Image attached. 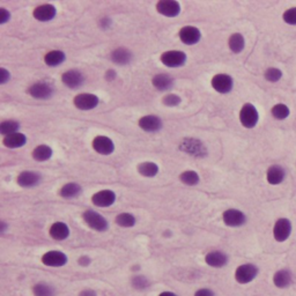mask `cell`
Instances as JSON below:
<instances>
[{
    "label": "cell",
    "instance_id": "obj_1",
    "mask_svg": "<svg viewBox=\"0 0 296 296\" xmlns=\"http://www.w3.org/2000/svg\"><path fill=\"white\" fill-rule=\"evenodd\" d=\"M82 219L86 222L89 228L96 230V232L103 233L106 232L109 228V222L104 216H102L99 213L93 211V209H87L82 214Z\"/></svg>",
    "mask_w": 296,
    "mask_h": 296
},
{
    "label": "cell",
    "instance_id": "obj_2",
    "mask_svg": "<svg viewBox=\"0 0 296 296\" xmlns=\"http://www.w3.org/2000/svg\"><path fill=\"white\" fill-rule=\"evenodd\" d=\"M258 273H259V268L254 264H242L236 268L235 280L240 285H247L257 278Z\"/></svg>",
    "mask_w": 296,
    "mask_h": 296
},
{
    "label": "cell",
    "instance_id": "obj_3",
    "mask_svg": "<svg viewBox=\"0 0 296 296\" xmlns=\"http://www.w3.org/2000/svg\"><path fill=\"white\" fill-rule=\"evenodd\" d=\"M259 120V113H258L256 106L251 103H246L240 111V122L247 129H253Z\"/></svg>",
    "mask_w": 296,
    "mask_h": 296
},
{
    "label": "cell",
    "instance_id": "obj_4",
    "mask_svg": "<svg viewBox=\"0 0 296 296\" xmlns=\"http://www.w3.org/2000/svg\"><path fill=\"white\" fill-rule=\"evenodd\" d=\"M293 226L291 220L287 218L278 219L273 227V237L279 243L286 242L292 235Z\"/></svg>",
    "mask_w": 296,
    "mask_h": 296
},
{
    "label": "cell",
    "instance_id": "obj_5",
    "mask_svg": "<svg viewBox=\"0 0 296 296\" xmlns=\"http://www.w3.org/2000/svg\"><path fill=\"white\" fill-rule=\"evenodd\" d=\"M161 63L167 67H181L187 61V54L180 50H170L161 54Z\"/></svg>",
    "mask_w": 296,
    "mask_h": 296
},
{
    "label": "cell",
    "instance_id": "obj_6",
    "mask_svg": "<svg viewBox=\"0 0 296 296\" xmlns=\"http://www.w3.org/2000/svg\"><path fill=\"white\" fill-rule=\"evenodd\" d=\"M222 221L226 226L236 228V227H241V226L246 225L247 215L244 214L242 211H240V209L229 208V209H227V211L223 212Z\"/></svg>",
    "mask_w": 296,
    "mask_h": 296
},
{
    "label": "cell",
    "instance_id": "obj_7",
    "mask_svg": "<svg viewBox=\"0 0 296 296\" xmlns=\"http://www.w3.org/2000/svg\"><path fill=\"white\" fill-rule=\"evenodd\" d=\"M68 258L66 254L61 251H57V250H52V251H48L42 256V263L43 265L49 267H61L65 266L67 264Z\"/></svg>",
    "mask_w": 296,
    "mask_h": 296
},
{
    "label": "cell",
    "instance_id": "obj_8",
    "mask_svg": "<svg viewBox=\"0 0 296 296\" xmlns=\"http://www.w3.org/2000/svg\"><path fill=\"white\" fill-rule=\"evenodd\" d=\"M212 87L220 94H228L234 87V80L228 74L219 73L213 77Z\"/></svg>",
    "mask_w": 296,
    "mask_h": 296
},
{
    "label": "cell",
    "instance_id": "obj_9",
    "mask_svg": "<svg viewBox=\"0 0 296 296\" xmlns=\"http://www.w3.org/2000/svg\"><path fill=\"white\" fill-rule=\"evenodd\" d=\"M92 146L94 148L96 153L101 154V155H110L115 150V144L110 139L109 137L105 136H98L93 139Z\"/></svg>",
    "mask_w": 296,
    "mask_h": 296
},
{
    "label": "cell",
    "instance_id": "obj_10",
    "mask_svg": "<svg viewBox=\"0 0 296 296\" xmlns=\"http://www.w3.org/2000/svg\"><path fill=\"white\" fill-rule=\"evenodd\" d=\"M74 105L77 106L79 110H84V111H88V110L95 109L99 105V99L94 94H79L73 99Z\"/></svg>",
    "mask_w": 296,
    "mask_h": 296
},
{
    "label": "cell",
    "instance_id": "obj_11",
    "mask_svg": "<svg viewBox=\"0 0 296 296\" xmlns=\"http://www.w3.org/2000/svg\"><path fill=\"white\" fill-rule=\"evenodd\" d=\"M156 11L167 18H175L181 13V5L175 0H161L156 4Z\"/></svg>",
    "mask_w": 296,
    "mask_h": 296
},
{
    "label": "cell",
    "instance_id": "obj_12",
    "mask_svg": "<svg viewBox=\"0 0 296 296\" xmlns=\"http://www.w3.org/2000/svg\"><path fill=\"white\" fill-rule=\"evenodd\" d=\"M178 36L182 42L187 46H194V44H197L201 39V33L197 27L194 26H185L180 30L178 33Z\"/></svg>",
    "mask_w": 296,
    "mask_h": 296
},
{
    "label": "cell",
    "instance_id": "obj_13",
    "mask_svg": "<svg viewBox=\"0 0 296 296\" xmlns=\"http://www.w3.org/2000/svg\"><path fill=\"white\" fill-rule=\"evenodd\" d=\"M92 201L98 207H109L115 204L116 195L111 190H102L93 195Z\"/></svg>",
    "mask_w": 296,
    "mask_h": 296
},
{
    "label": "cell",
    "instance_id": "obj_14",
    "mask_svg": "<svg viewBox=\"0 0 296 296\" xmlns=\"http://www.w3.org/2000/svg\"><path fill=\"white\" fill-rule=\"evenodd\" d=\"M180 148L184 152L189 154H192L195 156H204L205 155V146L200 141L197 139H191V138H187L182 141L180 145Z\"/></svg>",
    "mask_w": 296,
    "mask_h": 296
},
{
    "label": "cell",
    "instance_id": "obj_15",
    "mask_svg": "<svg viewBox=\"0 0 296 296\" xmlns=\"http://www.w3.org/2000/svg\"><path fill=\"white\" fill-rule=\"evenodd\" d=\"M28 93L34 99H46L52 96L53 89L49 84H47V82H36V84L30 86Z\"/></svg>",
    "mask_w": 296,
    "mask_h": 296
},
{
    "label": "cell",
    "instance_id": "obj_16",
    "mask_svg": "<svg viewBox=\"0 0 296 296\" xmlns=\"http://www.w3.org/2000/svg\"><path fill=\"white\" fill-rule=\"evenodd\" d=\"M61 81H63V84L66 86V87L75 89L82 86L85 81V77L84 74L78 70H70L65 72V73L61 75Z\"/></svg>",
    "mask_w": 296,
    "mask_h": 296
},
{
    "label": "cell",
    "instance_id": "obj_17",
    "mask_svg": "<svg viewBox=\"0 0 296 296\" xmlns=\"http://www.w3.org/2000/svg\"><path fill=\"white\" fill-rule=\"evenodd\" d=\"M56 7L51 4H43L37 6V7L34 9L33 15L37 21L41 22H47V21H51L54 16H56Z\"/></svg>",
    "mask_w": 296,
    "mask_h": 296
},
{
    "label": "cell",
    "instance_id": "obj_18",
    "mask_svg": "<svg viewBox=\"0 0 296 296\" xmlns=\"http://www.w3.org/2000/svg\"><path fill=\"white\" fill-rule=\"evenodd\" d=\"M138 124H139L140 129L146 131V132H156L162 127V120H161L160 117L154 115L141 117Z\"/></svg>",
    "mask_w": 296,
    "mask_h": 296
},
{
    "label": "cell",
    "instance_id": "obj_19",
    "mask_svg": "<svg viewBox=\"0 0 296 296\" xmlns=\"http://www.w3.org/2000/svg\"><path fill=\"white\" fill-rule=\"evenodd\" d=\"M228 256L222 251H211L205 256V263L214 268H221L228 264Z\"/></svg>",
    "mask_w": 296,
    "mask_h": 296
},
{
    "label": "cell",
    "instance_id": "obj_20",
    "mask_svg": "<svg viewBox=\"0 0 296 296\" xmlns=\"http://www.w3.org/2000/svg\"><path fill=\"white\" fill-rule=\"evenodd\" d=\"M273 284L279 289H286L293 284V273L287 268H281L273 275Z\"/></svg>",
    "mask_w": 296,
    "mask_h": 296
},
{
    "label": "cell",
    "instance_id": "obj_21",
    "mask_svg": "<svg viewBox=\"0 0 296 296\" xmlns=\"http://www.w3.org/2000/svg\"><path fill=\"white\" fill-rule=\"evenodd\" d=\"M41 182L40 174L35 173V171L26 170L22 171L21 174L18 176V184L21 188H34L36 185H39Z\"/></svg>",
    "mask_w": 296,
    "mask_h": 296
},
{
    "label": "cell",
    "instance_id": "obj_22",
    "mask_svg": "<svg viewBox=\"0 0 296 296\" xmlns=\"http://www.w3.org/2000/svg\"><path fill=\"white\" fill-rule=\"evenodd\" d=\"M286 178V170L284 167L274 164L267 169L266 180L271 185H279L285 181Z\"/></svg>",
    "mask_w": 296,
    "mask_h": 296
},
{
    "label": "cell",
    "instance_id": "obj_23",
    "mask_svg": "<svg viewBox=\"0 0 296 296\" xmlns=\"http://www.w3.org/2000/svg\"><path fill=\"white\" fill-rule=\"evenodd\" d=\"M49 234L51 239L56 241H65L66 239H68V236H70V228H68L66 223L57 221L51 225L49 229Z\"/></svg>",
    "mask_w": 296,
    "mask_h": 296
},
{
    "label": "cell",
    "instance_id": "obj_24",
    "mask_svg": "<svg viewBox=\"0 0 296 296\" xmlns=\"http://www.w3.org/2000/svg\"><path fill=\"white\" fill-rule=\"evenodd\" d=\"M26 143H27V137L23 133H20V132L8 134V136H6L4 139H2L4 146H6L7 148H12V149L25 146Z\"/></svg>",
    "mask_w": 296,
    "mask_h": 296
},
{
    "label": "cell",
    "instance_id": "obj_25",
    "mask_svg": "<svg viewBox=\"0 0 296 296\" xmlns=\"http://www.w3.org/2000/svg\"><path fill=\"white\" fill-rule=\"evenodd\" d=\"M152 84L154 87L157 89V91L166 92V91H168V89H170L171 87H173L174 81H173V79H171L170 75L160 73V74H156L155 77L153 78Z\"/></svg>",
    "mask_w": 296,
    "mask_h": 296
},
{
    "label": "cell",
    "instance_id": "obj_26",
    "mask_svg": "<svg viewBox=\"0 0 296 296\" xmlns=\"http://www.w3.org/2000/svg\"><path fill=\"white\" fill-rule=\"evenodd\" d=\"M52 148L50 146H47V145H40V146H36L34 148L32 155L33 159L35 161H39V162H44V161H48L51 159L52 156Z\"/></svg>",
    "mask_w": 296,
    "mask_h": 296
},
{
    "label": "cell",
    "instance_id": "obj_27",
    "mask_svg": "<svg viewBox=\"0 0 296 296\" xmlns=\"http://www.w3.org/2000/svg\"><path fill=\"white\" fill-rule=\"evenodd\" d=\"M65 60V53L60 50H52L44 56V63L50 67L59 66Z\"/></svg>",
    "mask_w": 296,
    "mask_h": 296
},
{
    "label": "cell",
    "instance_id": "obj_28",
    "mask_svg": "<svg viewBox=\"0 0 296 296\" xmlns=\"http://www.w3.org/2000/svg\"><path fill=\"white\" fill-rule=\"evenodd\" d=\"M228 46H229V49L232 50L234 53H240L242 52L244 47H246V40H244L242 34L235 33L229 37Z\"/></svg>",
    "mask_w": 296,
    "mask_h": 296
},
{
    "label": "cell",
    "instance_id": "obj_29",
    "mask_svg": "<svg viewBox=\"0 0 296 296\" xmlns=\"http://www.w3.org/2000/svg\"><path fill=\"white\" fill-rule=\"evenodd\" d=\"M131 58H132V54L125 48H118L111 53V59L113 63L119 65H126L127 63H130Z\"/></svg>",
    "mask_w": 296,
    "mask_h": 296
},
{
    "label": "cell",
    "instance_id": "obj_30",
    "mask_svg": "<svg viewBox=\"0 0 296 296\" xmlns=\"http://www.w3.org/2000/svg\"><path fill=\"white\" fill-rule=\"evenodd\" d=\"M138 173L144 177L152 178L159 173V166L154 162H143L138 166Z\"/></svg>",
    "mask_w": 296,
    "mask_h": 296
},
{
    "label": "cell",
    "instance_id": "obj_31",
    "mask_svg": "<svg viewBox=\"0 0 296 296\" xmlns=\"http://www.w3.org/2000/svg\"><path fill=\"white\" fill-rule=\"evenodd\" d=\"M81 192V187L77 183H67L65 184L64 187H61L59 195L63 198L66 199H71V198H75L80 195Z\"/></svg>",
    "mask_w": 296,
    "mask_h": 296
},
{
    "label": "cell",
    "instance_id": "obj_32",
    "mask_svg": "<svg viewBox=\"0 0 296 296\" xmlns=\"http://www.w3.org/2000/svg\"><path fill=\"white\" fill-rule=\"evenodd\" d=\"M115 222L117 226L123 227V228H131V227L136 226L137 219L136 216L131 213H120L115 218Z\"/></svg>",
    "mask_w": 296,
    "mask_h": 296
},
{
    "label": "cell",
    "instance_id": "obj_33",
    "mask_svg": "<svg viewBox=\"0 0 296 296\" xmlns=\"http://www.w3.org/2000/svg\"><path fill=\"white\" fill-rule=\"evenodd\" d=\"M33 294L34 296H56V291L52 286L40 282L33 286Z\"/></svg>",
    "mask_w": 296,
    "mask_h": 296
},
{
    "label": "cell",
    "instance_id": "obj_34",
    "mask_svg": "<svg viewBox=\"0 0 296 296\" xmlns=\"http://www.w3.org/2000/svg\"><path fill=\"white\" fill-rule=\"evenodd\" d=\"M180 180L183 184L189 185V187H194V185H197L199 183L200 178H199V175L196 171L187 170L180 175Z\"/></svg>",
    "mask_w": 296,
    "mask_h": 296
},
{
    "label": "cell",
    "instance_id": "obj_35",
    "mask_svg": "<svg viewBox=\"0 0 296 296\" xmlns=\"http://www.w3.org/2000/svg\"><path fill=\"white\" fill-rule=\"evenodd\" d=\"M272 116L274 117L275 119L279 120H284L286 118H288L289 113H291V110L286 104H282V103H279V104H275L273 108L271 109Z\"/></svg>",
    "mask_w": 296,
    "mask_h": 296
},
{
    "label": "cell",
    "instance_id": "obj_36",
    "mask_svg": "<svg viewBox=\"0 0 296 296\" xmlns=\"http://www.w3.org/2000/svg\"><path fill=\"white\" fill-rule=\"evenodd\" d=\"M19 127V123L15 122V120H5V122L0 124V133L6 137L8 136V134L18 132Z\"/></svg>",
    "mask_w": 296,
    "mask_h": 296
},
{
    "label": "cell",
    "instance_id": "obj_37",
    "mask_svg": "<svg viewBox=\"0 0 296 296\" xmlns=\"http://www.w3.org/2000/svg\"><path fill=\"white\" fill-rule=\"evenodd\" d=\"M132 286L137 291H145V289L149 287V281H148V279L144 277V275H136V277L132 279Z\"/></svg>",
    "mask_w": 296,
    "mask_h": 296
},
{
    "label": "cell",
    "instance_id": "obj_38",
    "mask_svg": "<svg viewBox=\"0 0 296 296\" xmlns=\"http://www.w3.org/2000/svg\"><path fill=\"white\" fill-rule=\"evenodd\" d=\"M265 79L270 82H278L282 78V72L277 67H270L265 71Z\"/></svg>",
    "mask_w": 296,
    "mask_h": 296
},
{
    "label": "cell",
    "instance_id": "obj_39",
    "mask_svg": "<svg viewBox=\"0 0 296 296\" xmlns=\"http://www.w3.org/2000/svg\"><path fill=\"white\" fill-rule=\"evenodd\" d=\"M162 102H163V104L167 106H176V105L181 104L182 99L180 96L176 94H167L163 96Z\"/></svg>",
    "mask_w": 296,
    "mask_h": 296
},
{
    "label": "cell",
    "instance_id": "obj_40",
    "mask_svg": "<svg viewBox=\"0 0 296 296\" xmlns=\"http://www.w3.org/2000/svg\"><path fill=\"white\" fill-rule=\"evenodd\" d=\"M282 19H284V21L287 23V25L296 26V7L288 8L287 11H285L284 15H282Z\"/></svg>",
    "mask_w": 296,
    "mask_h": 296
},
{
    "label": "cell",
    "instance_id": "obj_41",
    "mask_svg": "<svg viewBox=\"0 0 296 296\" xmlns=\"http://www.w3.org/2000/svg\"><path fill=\"white\" fill-rule=\"evenodd\" d=\"M11 14L6 8H0V25H5L6 22L9 21Z\"/></svg>",
    "mask_w": 296,
    "mask_h": 296
},
{
    "label": "cell",
    "instance_id": "obj_42",
    "mask_svg": "<svg viewBox=\"0 0 296 296\" xmlns=\"http://www.w3.org/2000/svg\"><path fill=\"white\" fill-rule=\"evenodd\" d=\"M9 78H11V73L4 67L0 68V82H1V85H5L9 80Z\"/></svg>",
    "mask_w": 296,
    "mask_h": 296
},
{
    "label": "cell",
    "instance_id": "obj_43",
    "mask_svg": "<svg viewBox=\"0 0 296 296\" xmlns=\"http://www.w3.org/2000/svg\"><path fill=\"white\" fill-rule=\"evenodd\" d=\"M195 296H215V294L209 288H201L195 293Z\"/></svg>",
    "mask_w": 296,
    "mask_h": 296
},
{
    "label": "cell",
    "instance_id": "obj_44",
    "mask_svg": "<svg viewBox=\"0 0 296 296\" xmlns=\"http://www.w3.org/2000/svg\"><path fill=\"white\" fill-rule=\"evenodd\" d=\"M91 263H92V259L87 256H82V257L79 258V265H80V266L87 267V266H89V265H91Z\"/></svg>",
    "mask_w": 296,
    "mask_h": 296
},
{
    "label": "cell",
    "instance_id": "obj_45",
    "mask_svg": "<svg viewBox=\"0 0 296 296\" xmlns=\"http://www.w3.org/2000/svg\"><path fill=\"white\" fill-rule=\"evenodd\" d=\"M79 296H98V293L95 291H93V289H84V291H81L79 293Z\"/></svg>",
    "mask_w": 296,
    "mask_h": 296
},
{
    "label": "cell",
    "instance_id": "obj_46",
    "mask_svg": "<svg viewBox=\"0 0 296 296\" xmlns=\"http://www.w3.org/2000/svg\"><path fill=\"white\" fill-rule=\"evenodd\" d=\"M116 71H113V70H108L106 71V73H105V79L108 81H112L113 79L116 78Z\"/></svg>",
    "mask_w": 296,
    "mask_h": 296
},
{
    "label": "cell",
    "instance_id": "obj_47",
    "mask_svg": "<svg viewBox=\"0 0 296 296\" xmlns=\"http://www.w3.org/2000/svg\"><path fill=\"white\" fill-rule=\"evenodd\" d=\"M159 296H178L177 294H175L173 292H162L160 293Z\"/></svg>",
    "mask_w": 296,
    "mask_h": 296
},
{
    "label": "cell",
    "instance_id": "obj_48",
    "mask_svg": "<svg viewBox=\"0 0 296 296\" xmlns=\"http://www.w3.org/2000/svg\"><path fill=\"white\" fill-rule=\"evenodd\" d=\"M6 232V225L5 222H1V233H5Z\"/></svg>",
    "mask_w": 296,
    "mask_h": 296
}]
</instances>
